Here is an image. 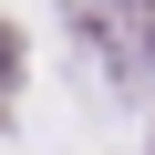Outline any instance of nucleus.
<instances>
[{"label":"nucleus","instance_id":"nucleus-1","mask_svg":"<svg viewBox=\"0 0 155 155\" xmlns=\"http://www.w3.org/2000/svg\"><path fill=\"white\" fill-rule=\"evenodd\" d=\"M21 62H31V52H21V31L0 21V83H21Z\"/></svg>","mask_w":155,"mask_h":155},{"label":"nucleus","instance_id":"nucleus-2","mask_svg":"<svg viewBox=\"0 0 155 155\" xmlns=\"http://www.w3.org/2000/svg\"><path fill=\"white\" fill-rule=\"evenodd\" d=\"M124 11H134V21H145V31H155V0H124Z\"/></svg>","mask_w":155,"mask_h":155},{"label":"nucleus","instance_id":"nucleus-3","mask_svg":"<svg viewBox=\"0 0 155 155\" xmlns=\"http://www.w3.org/2000/svg\"><path fill=\"white\" fill-rule=\"evenodd\" d=\"M72 11H83V21H93V0H72Z\"/></svg>","mask_w":155,"mask_h":155}]
</instances>
